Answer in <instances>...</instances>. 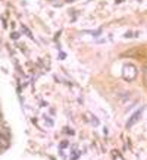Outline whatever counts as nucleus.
Here are the masks:
<instances>
[{"label": "nucleus", "instance_id": "1", "mask_svg": "<svg viewBox=\"0 0 147 160\" xmlns=\"http://www.w3.org/2000/svg\"><path fill=\"white\" fill-rule=\"evenodd\" d=\"M137 73H138L137 68H135L132 63H127L122 69V77L125 81H128V82H132V81L137 78Z\"/></svg>", "mask_w": 147, "mask_h": 160}, {"label": "nucleus", "instance_id": "4", "mask_svg": "<svg viewBox=\"0 0 147 160\" xmlns=\"http://www.w3.org/2000/svg\"><path fill=\"white\" fill-rule=\"evenodd\" d=\"M68 2H69V0H68Z\"/></svg>", "mask_w": 147, "mask_h": 160}, {"label": "nucleus", "instance_id": "2", "mask_svg": "<svg viewBox=\"0 0 147 160\" xmlns=\"http://www.w3.org/2000/svg\"><path fill=\"white\" fill-rule=\"evenodd\" d=\"M140 116H141V110H137V112H135V113H134V115L131 116V119L127 122V128H131V126L134 125V123H135L138 119H140Z\"/></svg>", "mask_w": 147, "mask_h": 160}, {"label": "nucleus", "instance_id": "3", "mask_svg": "<svg viewBox=\"0 0 147 160\" xmlns=\"http://www.w3.org/2000/svg\"><path fill=\"white\" fill-rule=\"evenodd\" d=\"M144 81H146V84H147V66H146V69H144Z\"/></svg>", "mask_w": 147, "mask_h": 160}]
</instances>
